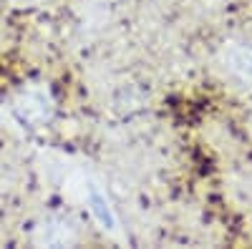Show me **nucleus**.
<instances>
[{"label": "nucleus", "instance_id": "nucleus-1", "mask_svg": "<svg viewBox=\"0 0 252 249\" xmlns=\"http://www.w3.org/2000/svg\"><path fill=\"white\" fill-rule=\"evenodd\" d=\"M10 111L26 129H43L56 116V96L46 83H28L10 101Z\"/></svg>", "mask_w": 252, "mask_h": 249}, {"label": "nucleus", "instance_id": "nucleus-2", "mask_svg": "<svg viewBox=\"0 0 252 249\" xmlns=\"http://www.w3.org/2000/svg\"><path fill=\"white\" fill-rule=\"evenodd\" d=\"M217 63L232 81L252 83V43L250 40H227L217 53Z\"/></svg>", "mask_w": 252, "mask_h": 249}, {"label": "nucleus", "instance_id": "nucleus-3", "mask_svg": "<svg viewBox=\"0 0 252 249\" xmlns=\"http://www.w3.org/2000/svg\"><path fill=\"white\" fill-rule=\"evenodd\" d=\"M33 242L40 247H71L78 242V226L61 214H51L33 226Z\"/></svg>", "mask_w": 252, "mask_h": 249}, {"label": "nucleus", "instance_id": "nucleus-4", "mask_svg": "<svg viewBox=\"0 0 252 249\" xmlns=\"http://www.w3.org/2000/svg\"><path fill=\"white\" fill-rule=\"evenodd\" d=\"M83 196H86V204H89V209H91L94 219L103 226V229L116 232L119 219H116L114 206H111L109 196L103 194L101 186H98V184H94V181H86V186H83Z\"/></svg>", "mask_w": 252, "mask_h": 249}]
</instances>
